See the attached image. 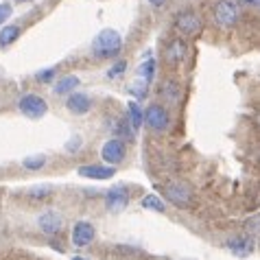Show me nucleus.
<instances>
[{"label": "nucleus", "instance_id": "obj_1", "mask_svg": "<svg viewBox=\"0 0 260 260\" xmlns=\"http://www.w3.org/2000/svg\"><path fill=\"white\" fill-rule=\"evenodd\" d=\"M122 48V40L120 35L114 31V28H105V31H101L94 42H92V53L99 59H103V57H114L118 55Z\"/></svg>", "mask_w": 260, "mask_h": 260}, {"label": "nucleus", "instance_id": "obj_2", "mask_svg": "<svg viewBox=\"0 0 260 260\" xmlns=\"http://www.w3.org/2000/svg\"><path fill=\"white\" fill-rule=\"evenodd\" d=\"M142 122H147L149 129H153V132L162 134L171 125L169 110H166L164 105H160V103H151V105H147V110L142 112Z\"/></svg>", "mask_w": 260, "mask_h": 260}, {"label": "nucleus", "instance_id": "obj_3", "mask_svg": "<svg viewBox=\"0 0 260 260\" xmlns=\"http://www.w3.org/2000/svg\"><path fill=\"white\" fill-rule=\"evenodd\" d=\"M241 13H238V5L234 0H219L214 5V22L223 26V28H230L238 22Z\"/></svg>", "mask_w": 260, "mask_h": 260}, {"label": "nucleus", "instance_id": "obj_4", "mask_svg": "<svg viewBox=\"0 0 260 260\" xmlns=\"http://www.w3.org/2000/svg\"><path fill=\"white\" fill-rule=\"evenodd\" d=\"M175 28L179 35H186V38H197L201 31V18L194 11L186 9L182 13L175 16Z\"/></svg>", "mask_w": 260, "mask_h": 260}, {"label": "nucleus", "instance_id": "obj_5", "mask_svg": "<svg viewBox=\"0 0 260 260\" xmlns=\"http://www.w3.org/2000/svg\"><path fill=\"white\" fill-rule=\"evenodd\" d=\"M18 107H20V112H22L26 118H42L46 114V110H48L46 101L42 96H38V94L22 96L20 99V103H18Z\"/></svg>", "mask_w": 260, "mask_h": 260}, {"label": "nucleus", "instance_id": "obj_6", "mask_svg": "<svg viewBox=\"0 0 260 260\" xmlns=\"http://www.w3.org/2000/svg\"><path fill=\"white\" fill-rule=\"evenodd\" d=\"M162 194L175 206H188L190 204V190L179 182H166L162 186Z\"/></svg>", "mask_w": 260, "mask_h": 260}, {"label": "nucleus", "instance_id": "obj_7", "mask_svg": "<svg viewBox=\"0 0 260 260\" xmlns=\"http://www.w3.org/2000/svg\"><path fill=\"white\" fill-rule=\"evenodd\" d=\"M101 157L110 164V166H116L122 162V157H125V142L118 140V138H112L103 144V149H101Z\"/></svg>", "mask_w": 260, "mask_h": 260}, {"label": "nucleus", "instance_id": "obj_8", "mask_svg": "<svg viewBox=\"0 0 260 260\" xmlns=\"http://www.w3.org/2000/svg\"><path fill=\"white\" fill-rule=\"evenodd\" d=\"M94 236H96V230L88 221H79L72 228V245H77V247H88L94 241Z\"/></svg>", "mask_w": 260, "mask_h": 260}, {"label": "nucleus", "instance_id": "obj_9", "mask_svg": "<svg viewBox=\"0 0 260 260\" xmlns=\"http://www.w3.org/2000/svg\"><path fill=\"white\" fill-rule=\"evenodd\" d=\"M38 225L44 234L53 236V234H59L61 228H63V219L61 214H57L55 210H44L40 216H38Z\"/></svg>", "mask_w": 260, "mask_h": 260}, {"label": "nucleus", "instance_id": "obj_10", "mask_svg": "<svg viewBox=\"0 0 260 260\" xmlns=\"http://www.w3.org/2000/svg\"><path fill=\"white\" fill-rule=\"evenodd\" d=\"M105 201H107V208H110L112 212H120L129 206V192H127L125 186H114L112 190H107Z\"/></svg>", "mask_w": 260, "mask_h": 260}, {"label": "nucleus", "instance_id": "obj_11", "mask_svg": "<svg viewBox=\"0 0 260 260\" xmlns=\"http://www.w3.org/2000/svg\"><path fill=\"white\" fill-rule=\"evenodd\" d=\"M164 55H166V59H169L171 63H179V61L186 59V55H188V44H186L182 38H175V40L169 42Z\"/></svg>", "mask_w": 260, "mask_h": 260}, {"label": "nucleus", "instance_id": "obj_12", "mask_svg": "<svg viewBox=\"0 0 260 260\" xmlns=\"http://www.w3.org/2000/svg\"><path fill=\"white\" fill-rule=\"evenodd\" d=\"M228 249L238 258H247L254 251V241L249 236H234L232 241H228Z\"/></svg>", "mask_w": 260, "mask_h": 260}, {"label": "nucleus", "instance_id": "obj_13", "mask_svg": "<svg viewBox=\"0 0 260 260\" xmlns=\"http://www.w3.org/2000/svg\"><path fill=\"white\" fill-rule=\"evenodd\" d=\"M66 107L68 112L72 114H88L92 110V101L88 94H81V92H72L66 101Z\"/></svg>", "mask_w": 260, "mask_h": 260}, {"label": "nucleus", "instance_id": "obj_14", "mask_svg": "<svg viewBox=\"0 0 260 260\" xmlns=\"http://www.w3.org/2000/svg\"><path fill=\"white\" fill-rule=\"evenodd\" d=\"M79 175L88 177V179H110L114 175V166H99V164H88V166H79Z\"/></svg>", "mask_w": 260, "mask_h": 260}, {"label": "nucleus", "instance_id": "obj_15", "mask_svg": "<svg viewBox=\"0 0 260 260\" xmlns=\"http://www.w3.org/2000/svg\"><path fill=\"white\" fill-rule=\"evenodd\" d=\"M77 85H79V79H77L75 75H68V77H61L59 81L55 83L53 92H55V94H59V96H61V94H70V92L75 90Z\"/></svg>", "mask_w": 260, "mask_h": 260}, {"label": "nucleus", "instance_id": "obj_16", "mask_svg": "<svg viewBox=\"0 0 260 260\" xmlns=\"http://www.w3.org/2000/svg\"><path fill=\"white\" fill-rule=\"evenodd\" d=\"M160 96H162L164 103H169V105L179 103V85H177V83H173V81L164 83L162 88H160Z\"/></svg>", "mask_w": 260, "mask_h": 260}, {"label": "nucleus", "instance_id": "obj_17", "mask_svg": "<svg viewBox=\"0 0 260 260\" xmlns=\"http://www.w3.org/2000/svg\"><path fill=\"white\" fill-rule=\"evenodd\" d=\"M20 33L22 31H20V26H16V24H9V26L0 28V48L13 44V42L20 38Z\"/></svg>", "mask_w": 260, "mask_h": 260}, {"label": "nucleus", "instance_id": "obj_18", "mask_svg": "<svg viewBox=\"0 0 260 260\" xmlns=\"http://www.w3.org/2000/svg\"><path fill=\"white\" fill-rule=\"evenodd\" d=\"M127 122L132 125V129H138L142 127V110H140V105L136 103V101H129L127 103Z\"/></svg>", "mask_w": 260, "mask_h": 260}, {"label": "nucleus", "instance_id": "obj_19", "mask_svg": "<svg viewBox=\"0 0 260 260\" xmlns=\"http://www.w3.org/2000/svg\"><path fill=\"white\" fill-rule=\"evenodd\" d=\"M140 206L144 208V210H153V212H164L166 210V206L162 204V199L157 197V194H147V197L140 201Z\"/></svg>", "mask_w": 260, "mask_h": 260}, {"label": "nucleus", "instance_id": "obj_20", "mask_svg": "<svg viewBox=\"0 0 260 260\" xmlns=\"http://www.w3.org/2000/svg\"><path fill=\"white\" fill-rule=\"evenodd\" d=\"M153 77H155V59H147L138 68V79H142L144 83H151Z\"/></svg>", "mask_w": 260, "mask_h": 260}, {"label": "nucleus", "instance_id": "obj_21", "mask_svg": "<svg viewBox=\"0 0 260 260\" xmlns=\"http://www.w3.org/2000/svg\"><path fill=\"white\" fill-rule=\"evenodd\" d=\"M44 164H46L44 155H31V157H24L22 160V166L28 171H40V169H44Z\"/></svg>", "mask_w": 260, "mask_h": 260}, {"label": "nucleus", "instance_id": "obj_22", "mask_svg": "<svg viewBox=\"0 0 260 260\" xmlns=\"http://www.w3.org/2000/svg\"><path fill=\"white\" fill-rule=\"evenodd\" d=\"M147 85H149V83H144L142 79H138V81L132 85V94H136L138 99H144V96H147V92H149V90H147Z\"/></svg>", "mask_w": 260, "mask_h": 260}, {"label": "nucleus", "instance_id": "obj_23", "mask_svg": "<svg viewBox=\"0 0 260 260\" xmlns=\"http://www.w3.org/2000/svg\"><path fill=\"white\" fill-rule=\"evenodd\" d=\"M11 13H13V7L9 3H0V24H5L11 18Z\"/></svg>", "mask_w": 260, "mask_h": 260}, {"label": "nucleus", "instance_id": "obj_24", "mask_svg": "<svg viewBox=\"0 0 260 260\" xmlns=\"http://www.w3.org/2000/svg\"><path fill=\"white\" fill-rule=\"evenodd\" d=\"M127 68V63L125 61H118V63H114V66L110 68V72H107V77L110 79H116V77H120L122 75V70Z\"/></svg>", "mask_w": 260, "mask_h": 260}, {"label": "nucleus", "instance_id": "obj_25", "mask_svg": "<svg viewBox=\"0 0 260 260\" xmlns=\"http://www.w3.org/2000/svg\"><path fill=\"white\" fill-rule=\"evenodd\" d=\"M57 75V70L55 68H46L44 72H38V81H42V83H48L50 79H53Z\"/></svg>", "mask_w": 260, "mask_h": 260}, {"label": "nucleus", "instance_id": "obj_26", "mask_svg": "<svg viewBox=\"0 0 260 260\" xmlns=\"http://www.w3.org/2000/svg\"><path fill=\"white\" fill-rule=\"evenodd\" d=\"M79 149H81V138H79V136H75V138H72V140L66 144V151H70V153H72V151H79Z\"/></svg>", "mask_w": 260, "mask_h": 260}, {"label": "nucleus", "instance_id": "obj_27", "mask_svg": "<svg viewBox=\"0 0 260 260\" xmlns=\"http://www.w3.org/2000/svg\"><path fill=\"white\" fill-rule=\"evenodd\" d=\"M33 197H46V194H50V186H40V188H33Z\"/></svg>", "mask_w": 260, "mask_h": 260}, {"label": "nucleus", "instance_id": "obj_28", "mask_svg": "<svg viewBox=\"0 0 260 260\" xmlns=\"http://www.w3.org/2000/svg\"><path fill=\"white\" fill-rule=\"evenodd\" d=\"M241 5H245V7H258V3L260 0H238Z\"/></svg>", "mask_w": 260, "mask_h": 260}, {"label": "nucleus", "instance_id": "obj_29", "mask_svg": "<svg viewBox=\"0 0 260 260\" xmlns=\"http://www.w3.org/2000/svg\"><path fill=\"white\" fill-rule=\"evenodd\" d=\"M149 3H151V5H153V7H162V5L166 3V0H149Z\"/></svg>", "mask_w": 260, "mask_h": 260}, {"label": "nucleus", "instance_id": "obj_30", "mask_svg": "<svg viewBox=\"0 0 260 260\" xmlns=\"http://www.w3.org/2000/svg\"><path fill=\"white\" fill-rule=\"evenodd\" d=\"M72 260H83V258H72Z\"/></svg>", "mask_w": 260, "mask_h": 260}]
</instances>
